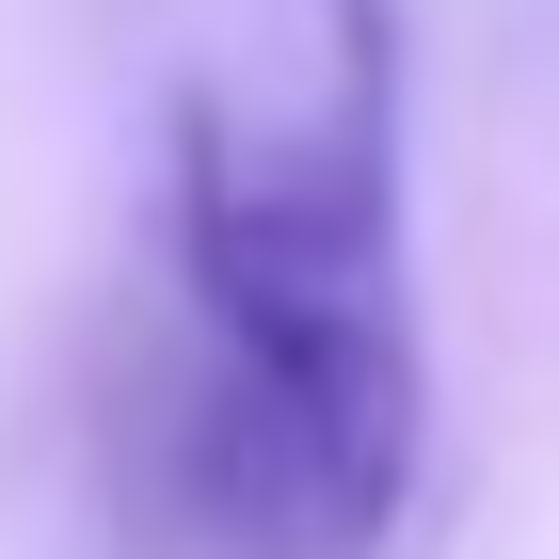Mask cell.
I'll return each instance as SVG.
<instances>
[{
  "label": "cell",
  "mask_w": 559,
  "mask_h": 559,
  "mask_svg": "<svg viewBox=\"0 0 559 559\" xmlns=\"http://www.w3.org/2000/svg\"><path fill=\"white\" fill-rule=\"evenodd\" d=\"M176 272L209 320V512L272 559H368L431 448L384 0H304L288 64L176 96Z\"/></svg>",
  "instance_id": "obj_1"
}]
</instances>
